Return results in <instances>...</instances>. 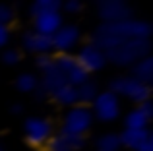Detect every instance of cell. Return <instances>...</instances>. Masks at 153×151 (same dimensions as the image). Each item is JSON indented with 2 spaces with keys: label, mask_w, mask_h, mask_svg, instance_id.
<instances>
[{
  "label": "cell",
  "mask_w": 153,
  "mask_h": 151,
  "mask_svg": "<svg viewBox=\"0 0 153 151\" xmlns=\"http://www.w3.org/2000/svg\"><path fill=\"white\" fill-rule=\"evenodd\" d=\"M82 39V31L74 23H62L58 31L51 37L52 50L56 54H74V49L79 45Z\"/></svg>",
  "instance_id": "cell-8"
},
{
  "label": "cell",
  "mask_w": 153,
  "mask_h": 151,
  "mask_svg": "<svg viewBox=\"0 0 153 151\" xmlns=\"http://www.w3.org/2000/svg\"><path fill=\"white\" fill-rule=\"evenodd\" d=\"M49 97L56 103V105L66 107V109L78 105V91H76V87L70 85V83H64V85H60L58 89L52 91Z\"/></svg>",
  "instance_id": "cell-17"
},
{
  "label": "cell",
  "mask_w": 153,
  "mask_h": 151,
  "mask_svg": "<svg viewBox=\"0 0 153 151\" xmlns=\"http://www.w3.org/2000/svg\"><path fill=\"white\" fill-rule=\"evenodd\" d=\"M95 151H99V149H95Z\"/></svg>",
  "instance_id": "cell-32"
},
{
  "label": "cell",
  "mask_w": 153,
  "mask_h": 151,
  "mask_svg": "<svg viewBox=\"0 0 153 151\" xmlns=\"http://www.w3.org/2000/svg\"><path fill=\"white\" fill-rule=\"evenodd\" d=\"M12 39V31L8 25H0V49H4V47L10 43Z\"/></svg>",
  "instance_id": "cell-26"
},
{
  "label": "cell",
  "mask_w": 153,
  "mask_h": 151,
  "mask_svg": "<svg viewBox=\"0 0 153 151\" xmlns=\"http://www.w3.org/2000/svg\"><path fill=\"white\" fill-rule=\"evenodd\" d=\"M76 60L79 62V66H82L83 70H85V74H97L101 72L105 66L108 64L107 62V56H105V53L99 47H95L93 43H85V45H82L78 49V53H76Z\"/></svg>",
  "instance_id": "cell-9"
},
{
  "label": "cell",
  "mask_w": 153,
  "mask_h": 151,
  "mask_svg": "<svg viewBox=\"0 0 153 151\" xmlns=\"http://www.w3.org/2000/svg\"><path fill=\"white\" fill-rule=\"evenodd\" d=\"M89 109H91V114H93L95 120L107 124V122L118 120L120 110H122V103H120V99L111 89H105V91H99L97 93V97L91 103Z\"/></svg>",
  "instance_id": "cell-6"
},
{
  "label": "cell",
  "mask_w": 153,
  "mask_h": 151,
  "mask_svg": "<svg viewBox=\"0 0 153 151\" xmlns=\"http://www.w3.org/2000/svg\"><path fill=\"white\" fill-rule=\"evenodd\" d=\"M52 134H54V124L45 116H29L23 122L25 141H27V145H31L35 149L45 147Z\"/></svg>",
  "instance_id": "cell-5"
},
{
  "label": "cell",
  "mask_w": 153,
  "mask_h": 151,
  "mask_svg": "<svg viewBox=\"0 0 153 151\" xmlns=\"http://www.w3.org/2000/svg\"><path fill=\"white\" fill-rule=\"evenodd\" d=\"M99 151H120L122 145H120V138L116 132H107V134H101L95 141Z\"/></svg>",
  "instance_id": "cell-21"
},
{
  "label": "cell",
  "mask_w": 153,
  "mask_h": 151,
  "mask_svg": "<svg viewBox=\"0 0 153 151\" xmlns=\"http://www.w3.org/2000/svg\"><path fill=\"white\" fill-rule=\"evenodd\" d=\"M60 0H35L29 6V16L31 19L37 18L41 14H47V12H60Z\"/></svg>",
  "instance_id": "cell-20"
},
{
  "label": "cell",
  "mask_w": 153,
  "mask_h": 151,
  "mask_svg": "<svg viewBox=\"0 0 153 151\" xmlns=\"http://www.w3.org/2000/svg\"><path fill=\"white\" fill-rule=\"evenodd\" d=\"M130 76L136 78L138 81L146 83V85H151V81H153V58H151V54L142 58V60H138L136 64H132Z\"/></svg>",
  "instance_id": "cell-16"
},
{
  "label": "cell",
  "mask_w": 153,
  "mask_h": 151,
  "mask_svg": "<svg viewBox=\"0 0 153 151\" xmlns=\"http://www.w3.org/2000/svg\"><path fill=\"white\" fill-rule=\"evenodd\" d=\"M95 118L91 114L89 107H83V105H74L66 110L62 118V132L72 134V136H85L87 132L91 130Z\"/></svg>",
  "instance_id": "cell-4"
},
{
  "label": "cell",
  "mask_w": 153,
  "mask_h": 151,
  "mask_svg": "<svg viewBox=\"0 0 153 151\" xmlns=\"http://www.w3.org/2000/svg\"><path fill=\"white\" fill-rule=\"evenodd\" d=\"M138 109H140V113H142L143 116H147L149 120L153 118V103H151V99H149V101L140 103V105H138Z\"/></svg>",
  "instance_id": "cell-27"
},
{
  "label": "cell",
  "mask_w": 153,
  "mask_h": 151,
  "mask_svg": "<svg viewBox=\"0 0 153 151\" xmlns=\"http://www.w3.org/2000/svg\"><path fill=\"white\" fill-rule=\"evenodd\" d=\"M62 23H64V19L60 16V12H47V14L33 18V31L45 35V37H52L62 27Z\"/></svg>",
  "instance_id": "cell-13"
},
{
  "label": "cell",
  "mask_w": 153,
  "mask_h": 151,
  "mask_svg": "<svg viewBox=\"0 0 153 151\" xmlns=\"http://www.w3.org/2000/svg\"><path fill=\"white\" fill-rule=\"evenodd\" d=\"M151 23L142 18H130L122 19V21L114 23H99L95 31L91 33V41L95 47L103 50H108L112 47L120 45L124 41H132V39H151Z\"/></svg>",
  "instance_id": "cell-1"
},
{
  "label": "cell",
  "mask_w": 153,
  "mask_h": 151,
  "mask_svg": "<svg viewBox=\"0 0 153 151\" xmlns=\"http://www.w3.org/2000/svg\"><path fill=\"white\" fill-rule=\"evenodd\" d=\"M52 58H54L56 68L64 76L66 83L78 87V85H82L85 79H89V76L85 74V70L76 60V54H56V56H52Z\"/></svg>",
  "instance_id": "cell-10"
},
{
  "label": "cell",
  "mask_w": 153,
  "mask_h": 151,
  "mask_svg": "<svg viewBox=\"0 0 153 151\" xmlns=\"http://www.w3.org/2000/svg\"><path fill=\"white\" fill-rule=\"evenodd\" d=\"M108 89L116 95L118 99H126V101L136 103V107L143 101H149L151 99V85L138 81L132 76H118L111 81Z\"/></svg>",
  "instance_id": "cell-3"
},
{
  "label": "cell",
  "mask_w": 153,
  "mask_h": 151,
  "mask_svg": "<svg viewBox=\"0 0 153 151\" xmlns=\"http://www.w3.org/2000/svg\"><path fill=\"white\" fill-rule=\"evenodd\" d=\"M16 87H18V91H22V93H33L39 87V78L31 72H23L16 78Z\"/></svg>",
  "instance_id": "cell-22"
},
{
  "label": "cell",
  "mask_w": 153,
  "mask_h": 151,
  "mask_svg": "<svg viewBox=\"0 0 153 151\" xmlns=\"http://www.w3.org/2000/svg\"><path fill=\"white\" fill-rule=\"evenodd\" d=\"M149 53L151 39H132V41H124L112 49L105 50V56H107V62L114 66H128L130 68L138 60L149 56Z\"/></svg>",
  "instance_id": "cell-2"
},
{
  "label": "cell",
  "mask_w": 153,
  "mask_h": 151,
  "mask_svg": "<svg viewBox=\"0 0 153 151\" xmlns=\"http://www.w3.org/2000/svg\"><path fill=\"white\" fill-rule=\"evenodd\" d=\"M10 113H12V114H22V113H23V105H19V103L12 105V107H10Z\"/></svg>",
  "instance_id": "cell-31"
},
{
  "label": "cell",
  "mask_w": 153,
  "mask_h": 151,
  "mask_svg": "<svg viewBox=\"0 0 153 151\" xmlns=\"http://www.w3.org/2000/svg\"><path fill=\"white\" fill-rule=\"evenodd\" d=\"M136 151H153V138H149L147 141H143V144L140 145Z\"/></svg>",
  "instance_id": "cell-30"
},
{
  "label": "cell",
  "mask_w": 153,
  "mask_h": 151,
  "mask_svg": "<svg viewBox=\"0 0 153 151\" xmlns=\"http://www.w3.org/2000/svg\"><path fill=\"white\" fill-rule=\"evenodd\" d=\"M118 138H120V145H122V147H126L130 151H136L143 141H147L149 138H153V134H151L149 128H143V130H128V128H124L122 132L118 134Z\"/></svg>",
  "instance_id": "cell-15"
},
{
  "label": "cell",
  "mask_w": 153,
  "mask_h": 151,
  "mask_svg": "<svg viewBox=\"0 0 153 151\" xmlns=\"http://www.w3.org/2000/svg\"><path fill=\"white\" fill-rule=\"evenodd\" d=\"M97 16L101 19V23H114V21L134 18V8L126 0H99Z\"/></svg>",
  "instance_id": "cell-7"
},
{
  "label": "cell",
  "mask_w": 153,
  "mask_h": 151,
  "mask_svg": "<svg viewBox=\"0 0 153 151\" xmlns=\"http://www.w3.org/2000/svg\"><path fill=\"white\" fill-rule=\"evenodd\" d=\"M76 91H78V105L91 107V103L95 101V97H97V93H99V87L93 79H85L82 85L76 87Z\"/></svg>",
  "instance_id": "cell-18"
},
{
  "label": "cell",
  "mask_w": 153,
  "mask_h": 151,
  "mask_svg": "<svg viewBox=\"0 0 153 151\" xmlns=\"http://www.w3.org/2000/svg\"><path fill=\"white\" fill-rule=\"evenodd\" d=\"M149 118L143 116L142 113H140V109L136 107V109H132L130 113L124 116V128L128 130H143V128H149Z\"/></svg>",
  "instance_id": "cell-19"
},
{
  "label": "cell",
  "mask_w": 153,
  "mask_h": 151,
  "mask_svg": "<svg viewBox=\"0 0 153 151\" xmlns=\"http://www.w3.org/2000/svg\"><path fill=\"white\" fill-rule=\"evenodd\" d=\"M22 47H23L25 53L35 54V56L51 54V50H52L51 37H45V35L37 33V31H33V29H27L25 33L22 35Z\"/></svg>",
  "instance_id": "cell-12"
},
{
  "label": "cell",
  "mask_w": 153,
  "mask_h": 151,
  "mask_svg": "<svg viewBox=\"0 0 153 151\" xmlns=\"http://www.w3.org/2000/svg\"><path fill=\"white\" fill-rule=\"evenodd\" d=\"M39 72H41V76H39V87H41L47 95H51L54 89H58L60 85H64V83H66L64 76L60 74L58 68H56L54 58H52V62H51L49 66H45V68L39 70Z\"/></svg>",
  "instance_id": "cell-14"
},
{
  "label": "cell",
  "mask_w": 153,
  "mask_h": 151,
  "mask_svg": "<svg viewBox=\"0 0 153 151\" xmlns=\"http://www.w3.org/2000/svg\"><path fill=\"white\" fill-rule=\"evenodd\" d=\"M60 10H64L66 14L76 16L83 10V4H82V0H66V2L60 4Z\"/></svg>",
  "instance_id": "cell-25"
},
{
  "label": "cell",
  "mask_w": 153,
  "mask_h": 151,
  "mask_svg": "<svg viewBox=\"0 0 153 151\" xmlns=\"http://www.w3.org/2000/svg\"><path fill=\"white\" fill-rule=\"evenodd\" d=\"M0 58H2V62L6 66H16V64H19V62H22V50H19V49H14V47H8V49L2 50Z\"/></svg>",
  "instance_id": "cell-23"
},
{
  "label": "cell",
  "mask_w": 153,
  "mask_h": 151,
  "mask_svg": "<svg viewBox=\"0 0 153 151\" xmlns=\"http://www.w3.org/2000/svg\"><path fill=\"white\" fill-rule=\"evenodd\" d=\"M16 19V10L10 4H0V25H8Z\"/></svg>",
  "instance_id": "cell-24"
},
{
  "label": "cell",
  "mask_w": 153,
  "mask_h": 151,
  "mask_svg": "<svg viewBox=\"0 0 153 151\" xmlns=\"http://www.w3.org/2000/svg\"><path fill=\"white\" fill-rule=\"evenodd\" d=\"M52 62V56L51 54H41V56H35V64H37L39 70H43L45 66H49Z\"/></svg>",
  "instance_id": "cell-28"
},
{
  "label": "cell",
  "mask_w": 153,
  "mask_h": 151,
  "mask_svg": "<svg viewBox=\"0 0 153 151\" xmlns=\"http://www.w3.org/2000/svg\"><path fill=\"white\" fill-rule=\"evenodd\" d=\"M85 144V136H72L60 130L51 136V140L45 145V151H82Z\"/></svg>",
  "instance_id": "cell-11"
},
{
  "label": "cell",
  "mask_w": 153,
  "mask_h": 151,
  "mask_svg": "<svg viewBox=\"0 0 153 151\" xmlns=\"http://www.w3.org/2000/svg\"><path fill=\"white\" fill-rule=\"evenodd\" d=\"M33 97H35V101H45V99H47V97H49V95H47V93H45V91H43V89H41V87H37V89H35V91H33Z\"/></svg>",
  "instance_id": "cell-29"
}]
</instances>
